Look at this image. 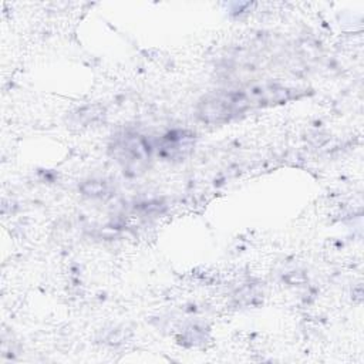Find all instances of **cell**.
Segmentation results:
<instances>
[{
	"label": "cell",
	"instance_id": "1",
	"mask_svg": "<svg viewBox=\"0 0 364 364\" xmlns=\"http://www.w3.org/2000/svg\"><path fill=\"white\" fill-rule=\"evenodd\" d=\"M300 94L301 91L297 88L273 82L218 90L202 97L196 107V115L206 124H226L249 111L299 98Z\"/></svg>",
	"mask_w": 364,
	"mask_h": 364
},
{
	"label": "cell",
	"instance_id": "2",
	"mask_svg": "<svg viewBox=\"0 0 364 364\" xmlns=\"http://www.w3.org/2000/svg\"><path fill=\"white\" fill-rule=\"evenodd\" d=\"M112 149L117 159L122 162L124 169L134 171V173L141 169L142 164L149 158L151 154L149 142L138 134H125L119 136Z\"/></svg>",
	"mask_w": 364,
	"mask_h": 364
},
{
	"label": "cell",
	"instance_id": "3",
	"mask_svg": "<svg viewBox=\"0 0 364 364\" xmlns=\"http://www.w3.org/2000/svg\"><path fill=\"white\" fill-rule=\"evenodd\" d=\"M192 136L186 131H171L161 139L158 151L165 158H183L192 148Z\"/></svg>",
	"mask_w": 364,
	"mask_h": 364
}]
</instances>
